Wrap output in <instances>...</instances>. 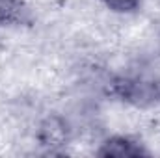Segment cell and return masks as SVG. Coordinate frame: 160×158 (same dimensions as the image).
I'll use <instances>...</instances> for the list:
<instances>
[{"instance_id": "cell-1", "label": "cell", "mask_w": 160, "mask_h": 158, "mask_svg": "<svg viewBox=\"0 0 160 158\" xmlns=\"http://www.w3.org/2000/svg\"><path fill=\"white\" fill-rule=\"evenodd\" d=\"M101 156H140V155H145V151L132 143L130 140H125V138H114V140H108L104 143V147L99 151Z\"/></svg>"}, {"instance_id": "cell-2", "label": "cell", "mask_w": 160, "mask_h": 158, "mask_svg": "<svg viewBox=\"0 0 160 158\" xmlns=\"http://www.w3.org/2000/svg\"><path fill=\"white\" fill-rule=\"evenodd\" d=\"M24 13L26 9L19 0H0V24L22 21Z\"/></svg>"}, {"instance_id": "cell-3", "label": "cell", "mask_w": 160, "mask_h": 158, "mask_svg": "<svg viewBox=\"0 0 160 158\" xmlns=\"http://www.w3.org/2000/svg\"><path fill=\"white\" fill-rule=\"evenodd\" d=\"M110 9H114V11H123V13H127V11H134L138 6H140V0H102Z\"/></svg>"}]
</instances>
